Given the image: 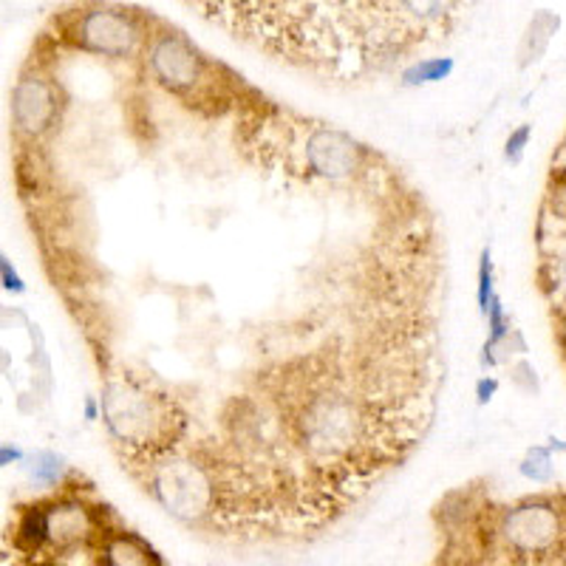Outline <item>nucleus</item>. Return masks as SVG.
I'll list each match as a JSON object with an SVG mask.
<instances>
[{
  "mask_svg": "<svg viewBox=\"0 0 566 566\" xmlns=\"http://www.w3.org/2000/svg\"><path fill=\"white\" fill-rule=\"evenodd\" d=\"M63 459L49 451L37 453L35 459H32V465H28V476H32V481H37V484H57L60 476H63Z\"/></svg>",
  "mask_w": 566,
  "mask_h": 566,
  "instance_id": "obj_11",
  "label": "nucleus"
},
{
  "mask_svg": "<svg viewBox=\"0 0 566 566\" xmlns=\"http://www.w3.org/2000/svg\"><path fill=\"white\" fill-rule=\"evenodd\" d=\"M23 459V451L12 445H0V467L12 465V462H21Z\"/></svg>",
  "mask_w": 566,
  "mask_h": 566,
  "instance_id": "obj_16",
  "label": "nucleus"
},
{
  "mask_svg": "<svg viewBox=\"0 0 566 566\" xmlns=\"http://www.w3.org/2000/svg\"><path fill=\"white\" fill-rule=\"evenodd\" d=\"M148 63L153 77L168 88L170 94L187 99V102H210L224 99V85H216V69L201 51L193 46L187 37L168 32V35L156 37V42L148 51Z\"/></svg>",
  "mask_w": 566,
  "mask_h": 566,
  "instance_id": "obj_2",
  "label": "nucleus"
},
{
  "mask_svg": "<svg viewBox=\"0 0 566 566\" xmlns=\"http://www.w3.org/2000/svg\"><path fill=\"white\" fill-rule=\"evenodd\" d=\"M65 37L74 46L94 54L106 57H131L142 42V26L131 12L108 7L79 9L69 14V32Z\"/></svg>",
  "mask_w": 566,
  "mask_h": 566,
  "instance_id": "obj_4",
  "label": "nucleus"
},
{
  "mask_svg": "<svg viewBox=\"0 0 566 566\" xmlns=\"http://www.w3.org/2000/svg\"><path fill=\"white\" fill-rule=\"evenodd\" d=\"M0 281H3V286H7L9 292L26 290V286H23V278L17 275V269L7 261V255H0Z\"/></svg>",
  "mask_w": 566,
  "mask_h": 566,
  "instance_id": "obj_14",
  "label": "nucleus"
},
{
  "mask_svg": "<svg viewBox=\"0 0 566 566\" xmlns=\"http://www.w3.org/2000/svg\"><path fill=\"white\" fill-rule=\"evenodd\" d=\"M561 509L550 502H527L504 516L502 532L518 558L561 561Z\"/></svg>",
  "mask_w": 566,
  "mask_h": 566,
  "instance_id": "obj_5",
  "label": "nucleus"
},
{
  "mask_svg": "<svg viewBox=\"0 0 566 566\" xmlns=\"http://www.w3.org/2000/svg\"><path fill=\"white\" fill-rule=\"evenodd\" d=\"M530 134H532V125H521L516 134L509 136V139H507V159H509V162H518V159H521L524 145H527V139H530Z\"/></svg>",
  "mask_w": 566,
  "mask_h": 566,
  "instance_id": "obj_13",
  "label": "nucleus"
},
{
  "mask_svg": "<svg viewBox=\"0 0 566 566\" xmlns=\"http://www.w3.org/2000/svg\"><path fill=\"white\" fill-rule=\"evenodd\" d=\"M493 391H495V380L481 382V385H479V399H481V403H484V399H490V394H493Z\"/></svg>",
  "mask_w": 566,
  "mask_h": 566,
  "instance_id": "obj_17",
  "label": "nucleus"
},
{
  "mask_svg": "<svg viewBox=\"0 0 566 566\" xmlns=\"http://www.w3.org/2000/svg\"><path fill=\"white\" fill-rule=\"evenodd\" d=\"M521 470H524V476H530V479H536V481L546 479V476H550V453H546L544 447H532Z\"/></svg>",
  "mask_w": 566,
  "mask_h": 566,
  "instance_id": "obj_12",
  "label": "nucleus"
},
{
  "mask_svg": "<svg viewBox=\"0 0 566 566\" xmlns=\"http://www.w3.org/2000/svg\"><path fill=\"white\" fill-rule=\"evenodd\" d=\"M97 566H164L153 546L134 532H111L99 541Z\"/></svg>",
  "mask_w": 566,
  "mask_h": 566,
  "instance_id": "obj_9",
  "label": "nucleus"
},
{
  "mask_svg": "<svg viewBox=\"0 0 566 566\" xmlns=\"http://www.w3.org/2000/svg\"><path fill=\"white\" fill-rule=\"evenodd\" d=\"M60 102L57 88L40 74L23 77L12 94V116L17 131L26 136H42L54 125Z\"/></svg>",
  "mask_w": 566,
  "mask_h": 566,
  "instance_id": "obj_7",
  "label": "nucleus"
},
{
  "mask_svg": "<svg viewBox=\"0 0 566 566\" xmlns=\"http://www.w3.org/2000/svg\"><path fill=\"white\" fill-rule=\"evenodd\" d=\"M150 484L168 513L184 521H198L216 507V481L198 462L170 456L168 462L156 465Z\"/></svg>",
  "mask_w": 566,
  "mask_h": 566,
  "instance_id": "obj_3",
  "label": "nucleus"
},
{
  "mask_svg": "<svg viewBox=\"0 0 566 566\" xmlns=\"http://www.w3.org/2000/svg\"><path fill=\"white\" fill-rule=\"evenodd\" d=\"M453 71L451 57H433V60H422V63L410 65L405 71V85H419V83H436V79H445Z\"/></svg>",
  "mask_w": 566,
  "mask_h": 566,
  "instance_id": "obj_10",
  "label": "nucleus"
},
{
  "mask_svg": "<svg viewBox=\"0 0 566 566\" xmlns=\"http://www.w3.org/2000/svg\"><path fill=\"white\" fill-rule=\"evenodd\" d=\"M102 414L111 433L136 451H164L182 431L170 396L153 394L139 380H116L102 394Z\"/></svg>",
  "mask_w": 566,
  "mask_h": 566,
  "instance_id": "obj_1",
  "label": "nucleus"
},
{
  "mask_svg": "<svg viewBox=\"0 0 566 566\" xmlns=\"http://www.w3.org/2000/svg\"><path fill=\"white\" fill-rule=\"evenodd\" d=\"M306 164L311 173L323 179L352 176L362 162V148L346 134H337L332 127H318L306 136Z\"/></svg>",
  "mask_w": 566,
  "mask_h": 566,
  "instance_id": "obj_8",
  "label": "nucleus"
},
{
  "mask_svg": "<svg viewBox=\"0 0 566 566\" xmlns=\"http://www.w3.org/2000/svg\"><path fill=\"white\" fill-rule=\"evenodd\" d=\"M42 530H46V544L54 546L57 552L88 544L94 538L99 541L106 538L102 524H99V507H88L71 495L42 507Z\"/></svg>",
  "mask_w": 566,
  "mask_h": 566,
  "instance_id": "obj_6",
  "label": "nucleus"
},
{
  "mask_svg": "<svg viewBox=\"0 0 566 566\" xmlns=\"http://www.w3.org/2000/svg\"><path fill=\"white\" fill-rule=\"evenodd\" d=\"M493 300V286H490V255L481 258V286H479V304L481 311H488V304Z\"/></svg>",
  "mask_w": 566,
  "mask_h": 566,
  "instance_id": "obj_15",
  "label": "nucleus"
}]
</instances>
